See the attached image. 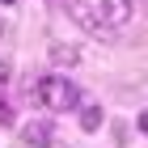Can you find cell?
<instances>
[{"label": "cell", "mask_w": 148, "mask_h": 148, "mask_svg": "<svg viewBox=\"0 0 148 148\" xmlns=\"http://www.w3.org/2000/svg\"><path fill=\"white\" fill-rule=\"evenodd\" d=\"M34 102H42L47 110H76L80 106V89L72 85L68 76H59V72H51V76H42L34 85Z\"/></svg>", "instance_id": "obj_1"}, {"label": "cell", "mask_w": 148, "mask_h": 148, "mask_svg": "<svg viewBox=\"0 0 148 148\" xmlns=\"http://www.w3.org/2000/svg\"><path fill=\"white\" fill-rule=\"evenodd\" d=\"M97 17L106 30H123L136 17V0H97Z\"/></svg>", "instance_id": "obj_2"}, {"label": "cell", "mask_w": 148, "mask_h": 148, "mask_svg": "<svg viewBox=\"0 0 148 148\" xmlns=\"http://www.w3.org/2000/svg\"><path fill=\"white\" fill-rule=\"evenodd\" d=\"M21 140L30 148H51L55 144V127L47 123V119H25L21 123Z\"/></svg>", "instance_id": "obj_3"}, {"label": "cell", "mask_w": 148, "mask_h": 148, "mask_svg": "<svg viewBox=\"0 0 148 148\" xmlns=\"http://www.w3.org/2000/svg\"><path fill=\"white\" fill-rule=\"evenodd\" d=\"M68 13H72V21H76V25H85L89 34H106V25H102V17H97V9L80 4V0H68Z\"/></svg>", "instance_id": "obj_4"}, {"label": "cell", "mask_w": 148, "mask_h": 148, "mask_svg": "<svg viewBox=\"0 0 148 148\" xmlns=\"http://www.w3.org/2000/svg\"><path fill=\"white\" fill-rule=\"evenodd\" d=\"M106 123V114L97 102H80V131H97V127Z\"/></svg>", "instance_id": "obj_5"}, {"label": "cell", "mask_w": 148, "mask_h": 148, "mask_svg": "<svg viewBox=\"0 0 148 148\" xmlns=\"http://www.w3.org/2000/svg\"><path fill=\"white\" fill-rule=\"evenodd\" d=\"M51 64H55V68H76V64H80V51L55 42V47H51Z\"/></svg>", "instance_id": "obj_6"}, {"label": "cell", "mask_w": 148, "mask_h": 148, "mask_svg": "<svg viewBox=\"0 0 148 148\" xmlns=\"http://www.w3.org/2000/svg\"><path fill=\"white\" fill-rule=\"evenodd\" d=\"M9 76H13V68H9V64H0V89L9 85Z\"/></svg>", "instance_id": "obj_7"}, {"label": "cell", "mask_w": 148, "mask_h": 148, "mask_svg": "<svg viewBox=\"0 0 148 148\" xmlns=\"http://www.w3.org/2000/svg\"><path fill=\"white\" fill-rule=\"evenodd\" d=\"M140 131H144V136H148V110L140 114Z\"/></svg>", "instance_id": "obj_8"}, {"label": "cell", "mask_w": 148, "mask_h": 148, "mask_svg": "<svg viewBox=\"0 0 148 148\" xmlns=\"http://www.w3.org/2000/svg\"><path fill=\"white\" fill-rule=\"evenodd\" d=\"M0 4H13V0H0Z\"/></svg>", "instance_id": "obj_9"}]
</instances>
